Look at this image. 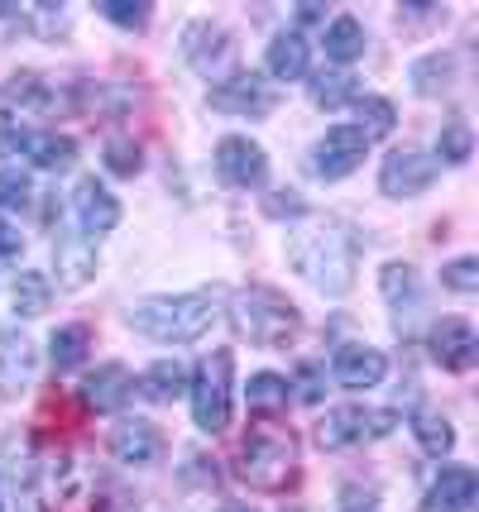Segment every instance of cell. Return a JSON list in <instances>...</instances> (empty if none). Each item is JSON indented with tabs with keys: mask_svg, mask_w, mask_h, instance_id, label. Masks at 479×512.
Instances as JSON below:
<instances>
[{
	"mask_svg": "<svg viewBox=\"0 0 479 512\" xmlns=\"http://www.w3.org/2000/svg\"><path fill=\"white\" fill-rule=\"evenodd\" d=\"M288 264L326 297H341L355 283L360 264V235L336 216H307L288 235Z\"/></svg>",
	"mask_w": 479,
	"mask_h": 512,
	"instance_id": "cell-1",
	"label": "cell"
},
{
	"mask_svg": "<svg viewBox=\"0 0 479 512\" xmlns=\"http://www.w3.org/2000/svg\"><path fill=\"white\" fill-rule=\"evenodd\" d=\"M216 316H221V292L197 288L178 297H144L139 307H130V326L163 345H187V340H202L216 326Z\"/></svg>",
	"mask_w": 479,
	"mask_h": 512,
	"instance_id": "cell-2",
	"label": "cell"
},
{
	"mask_svg": "<svg viewBox=\"0 0 479 512\" xmlns=\"http://www.w3.org/2000/svg\"><path fill=\"white\" fill-rule=\"evenodd\" d=\"M297 469V441L278 426H254L250 436L240 441V455H235V474L259 493H278L288 489Z\"/></svg>",
	"mask_w": 479,
	"mask_h": 512,
	"instance_id": "cell-3",
	"label": "cell"
},
{
	"mask_svg": "<svg viewBox=\"0 0 479 512\" xmlns=\"http://www.w3.org/2000/svg\"><path fill=\"white\" fill-rule=\"evenodd\" d=\"M230 321L259 350H283L297 335V307L274 288H245L230 302Z\"/></svg>",
	"mask_w": 479,
	"mask_h": 512,
	"instance_id": "cell-4",
	"label": "cell"
},
{
	"mask_svg": "<svg viewBox=\"0 0 479 512\" xmlns=\"http://www.w3.org/2000/svg\"><path fill=\"white\" fill-rule=\"evenodd\" d=\"M187 388H192V422L202 426V431H211V436L226 431L230 426V388H235V359H230V350L206 355Z\"/></svg>",
	"mask_w": 479,
	"mask_h": 512,
	"instance_id": "cell-5",
	"label": "cell"
},
{
	"mask_svg": "<svg viewBox=\"0 0 479 512\" xmlns=\"http://www.w3.org/2000/svg\"><path fill=\"white\" fill-rule=\"evenodd\" d=\"M369 154V139L355 125H331V130L321 134L317 144H312V173L326 182L336 178H350Z\"/></svg>",
	"mask_w": 479,
	"mask_h": 512,
	"instance_id": "cell-6",
	"label": "cell"
},
{
	"mask_svg": "<svg viewBox=\"0 0 479 512\" xmlns=\"http://www.w3.org/2000/svg\"><path fill=\"white\" fill-rule=\"evenodd\" d=\"M206 101H211V111H221V115H250V120H259V115H269L278 106V91L269 87V77L235 72L226 82H216Z\"/></svg>",
	"mask_w": 479,
	"mask_h": 512,
	"instance_id": "cell-7",
	"label": "cell"
},
{
	"mask_svg": "<svg viewBox=\"0 0 479 512\" xmlns=\"http://www.w3.org/2000/svg\"><path fill=\"white\" fill-rule=\"evenodd\" d=\"M393 431V412H365V407H336L326 412V422L317 426L321 450H345L365 436H388Z\"/></svg>",
	"mask_w": 479,
	"mask_h": 512,
	"instance_id": "cell-8",
	"label": "cell"
},
{
	"mask_svg": "<svg viewBox=\"0 0 479 512\" xmlns=\"http://www.w3.org/2000/svg\"><path fill=\"white\" fill-rule=\"evenodd\" d=\"M427 345H432V359L441 369L451 374H470L479 359V340H475V326L460 321V316H441L432 331H427Z\"/></svg>",
	"mask_w": 479,
	"mask_h": 512,
	"instance_id": "cell-9",
	"label": "cell"
},
{
	"mask_svg": "<svg viewBox=\"0 0 479 512\" xmlns=\"http://www.w3.org/2000/svg\"><path fill=\"white\" fill-rule=\"evenodd\" d=\"M216 173L226 187H259L264 173H269V158L264 149L245 139V134H226L221 144H216Z\"/></svg>",
	"mask_w": 479,
	"mask_h": 512,
	"instance_id": "cell-10",
	"label": "cell"
},
{
	"mask_svg": "<svg viewBox=\"0 0 479 512\" xmlns=\"http://www.w3.org/2000/svg\"><path fill=\"white\" fill-rule=\"evenodd\" d=\"M432 173L436 163L422 149H393L384 158V168H379V192H388V197H417V192L432 187Z\"/></svg>",
	"mask_w": 479,
	"mask_h": 512,
	"instance_id": "cell-11",
	"label": "cell"
},
{
	"mask_svg": "<svg viewBox=\"0 0 479 512\" xmlns=\"http://www.w3.org/2000/svg\"><path fill=\"white\" fill-rule=\"evenodd\" d=\"M72 211H77V225H82V235H87V240H101L106 230L120 225V201H115L111 192L92 178V173L72 187Z\"/></svg>",
	"mask_w": 479,
	"mask_h": 512,
	"instance_id": "cell-12",
	"label": "cell"
},
{
	"mask_svg": "<svg viewBox=\"0 0 479 512\" xmlns=\"http://www.w3.org/2000/svg\"><path fill=\"white\" fill-rule=\"evenodd\" d=\"M331 374L341 388L350 393H369V388H379L388 374V359L374 350V345H341L336 350V364H331Z\"/></svg>",
	"mask_w": 479,
	"mask_h": 512,
	"instance_id": "cell-13",
	"label": "cell"
},
{
	"mask_svg": "<svg viewBox=\"0 0 479 512\" xmlns=\"http://www.w3.org/2000/svg\"><path fill=\"white\" fill-rule=\"evenodd\" d=\"M34 383V340L15 326L0 331V398H20Z\"/></svg>",
	"mask_w": 479,
	"mask_h": 512,
	"instance_id": "cell-14",
	"label": "cell"
},
{
	"mask_svg": "<svg viewBox=\"0 0 479 512\" xmlns=\"http://www.w3.org/2000/svg\"><path fill=\"white\" fill-rule=\"evenodd\" d=\"M475 469L465 465H446L441 474L432 479V489L422 498V512H470L475 503Z\"/></svg>",
	"mask_w": 479,
	"mask_h": 512,
	"instance_id": "cell-15",
	"label": "cell"
},
{
	"mask_svg": "<svg viewBox=\"0 0 479 512\" xmlns=\"http://www.w3.org/2000/svg\"><path fill=\"white\" fill-rule=\"evenodd\" d=\"M135 393V379H130V369L125 364H101L96 374H87L82 383V402L92 407V412H120L125 402Z\"/></svg>",
	"mask_w": 479,
	"mask_h": 512,
	"instance_id": "cell-16",
	"label": "cell"
},
{
	"mask_svg": "<svg viewBox=\"0 0 479 512\" xmlns=\"http://www.w3.org/2000/svg\"><path fill=\"white\" fill-rule=\"evenodd\" d=\"M111 455L120 460V465H135V469H144V465H154L163 455V436L154 431L149 422H120L111 431Z\"/></svg>",
	"mask_w": 479,
	"mask_h": 512,
	"instance_id": "cell-17",
	"label": "cell"
},
{
	"mask_svg": "<svg viewBox=\"0 0 479 512\" xmlns=\"http://www.w3.org/2000/svg\"><path fill=\"white\" fill-rule=\"evenodd\" d=\"M53 264H58V283L63 288H82L96 278V240L87 235H63L53 245Z\"/></svg>",
	"mask_w": 479,
	"mask_h": 512,
	"instance_id": "cell-18",
	"label": "cell"
},
{
	"mask_svg": "<svg viewBox=\"0 0 479 512\" xmlns=\"http://www.w3.org/2000/svg\"><path fill=\"white\" fill-rule=\"evenodd\" d=\"M321 44H326L331 63H355V58H365V24L355 20V15H336V20L326 24Z\"/></svg>",
	"mask_w": 479,
	"mask_h": 512,
	"instance_id": "cell-19",
	"label": "cell"
},
{
	"mask_svg": "<svg viewBox=\"0 0 479 512\" xmlns=\"http://www.w3.org/2000/svg\"><path fill=\"white\" fill-rule=\"evenodd\" d=\"M24 154H29V163L34 168H44V173H63V168H72L77 163V144H72L68 134H29V144H24Z\"/></svg>",
	"mask_w": 479,
	"mask_h": 512,
	"instance_id": "cell-20",
	"label": "cell"
},
{
	"mask_svg": "<svg viewBox=\"0 0 479 512\" xmlns=\"http://www.w3.org/2000/svg\"><path fill=\"white\" fill-rule=\"evenodd\" d=\"M139 393L149 402H173L187 393V369L178 359H159V364H149L144 374H139Z\"/></svg>",
	"mask_w": 479,
	"mask_h": 512,
	"instance_id": "cell-21",
	"label": "cell"
},
{
	"mask_svg": "<svg viewBox=\"0 0 479 512\" xmlns=\"http://www.w3.org/2000/svg\"><path fill=\"white\" fill-rule=\"evenodd\" d=\"M269 77H278V82L307 77V39H302L297 29L278 34L274 44H269Z\"/></svg>",
	"mask_w": 479,
	"mask_h": 512,
	"instance_id": "cell-22",
	"label": "cell"
},
{
	"mask_svg": "<svg viewBox=\"0 0 479 512\" xmlns=\"http://www.w3.org/2000/svg\"><path fill=\"white\" fill-rule=\"evenodd\" d=\"M379 283H384V297L393 302V316H398V326H403V316L417 312V302H422V292H417V273H412L408 264H384Z\"/></svg>",
	"mask_w": 479,
	"mask_h": 512,
	"instance_id": "cell-23",
	"label": "cell"
},
{
	"mask_svg": "<svg viewBox=\"0 0 479 512\" xmlns=\"http://www.w3.org/2000/svg\"><path fill=\"white\" fill-rule=\"evenodd\" d=\"M87 345H92V331H87V326H58V331L48 335V359H53V369H58V374L77 369V364L87 359Z\"/></svg>",
	"mask_w": 479,
	"mask_h": 512,
	"instance_id": "cell-24",
	"label": "cell"
},
{
	"mask_svg": "<svg viewBox=\"0 0 479 512\" xmlns=\"http://www.w3.org/2000/svg\"><path fill=\"white\" fill-rule=\"evenodd\" d=\"M393 125H398L393 101H384V96H355V130L365 139H384V134H393Z\"/></svg>",
	"mask_w": 479,
	"mask_h": 512,
	"instance_id": "cell-25",
	"label": "cell"
},
{
	"mask_svg": "<svg viewBox=\"0 0 479 512\" xmlns=\"http://www.w3.org/2000/svg\"><path fill=\"white\" fill-rule=\"evenodd\" d=\"M412 436H417V446L427 450V455H436V460H446V455L456 450V431H451L446 417H436V412H417V417H412Z\"/></svg>",
	"mask_w": 479,
	"mask_h": 512,
	"instance_id": "cell-26",
	"label": "cell"
},
{
	"mask_svg": "<svg viewBox=\"0 0 479 512\" xmlns=\"http://www.w3.org/2000/svg\"><path fill=\"white\" fill-rule=\"evenodd\" d=\"M10 302H15V312L20 316H44L48 302H53V283H48L44 273H20L15 278V288H10Z\"/></svg>",
	"mask_w": 479,
	"mask_h": 512,
	"instance_id": "cell-27",
	"label": "cell"
},
{
	"mask_svg": "<svg viewBox=\"0 0 479 512\" xmlns=\"http://www.w3.org/2000/svg\"><path fill=\"white\" fill-rule=\"evenodd\" d=\"M451 77H456V58H451V53H427V58L412 63V87L422 91V96L446 91L451 87Z\"/></svg>",
	"mask_w": 479,
	"mask_h": 512,
	"instance_id": "cell-28",
	"label": "cell"
},
{
	"mask_svg": "<svg viewBox=\"0 0 479 512\" xmlns=\"http://www.w3.org/2000/svg\"><path fill=\"white\" fill-rule=\"evenodd\" d=\"M355 96H360V82H355L350 72H341V67H331V72H317V77H312V101L326 106V111H336V106L355 101Z\"/></svg>",
	"mask_w": 479,
	"mask_h": 512,
	"instance_id": "cell-29",
	"label": "cell"
},
{
	"mask_svg": "<svg viewBox=\"0 0 479 512\" xmlns=\"http://www.w3.org/2000/svg\"><path fill=\"white\" fill-rule=\"evenodd\" d=\"M245 398H250V407L259 417H274V412L288 407V379H283V374H254V379L245 383Z\"/></svg>",
	"mask_w": 479,
	"mask_h": 512,
	"instance_id": "cell-30",
	"label": "cell"
},
{
	"mask_svg": "<svg viewBox=\"0 0 479 512\" xmlns=\"http://www.w3.org/2000/svg\"><path fill=\"white\" fill-rule=\"evenodd\" d=\"M87 489H92V479H87L82 460H63V465L53 469V503L58 508H77L87 498Z\"/></svg>",
	"mask_w": 479,
	"mask_h": 512,
	"instance_id": "cell-31",
	"label": "cell"
},
{
	"mask_svg": "<svg viewBox=\"0 0 479 512\" xmlns=\"http://www.w3.org/2000/svg\"><path fill=\"white\" fill-rule=\"evenodd\" d=\"M106 168H111L115 178H135L139 168H144V154H139L135 139H106Z\"/></svg>",
	"mask_w": 479,
	"mask_h": 512,
	"instance_id": "cell-32",
	"label": "cell"
},
{
	"mask_svg": "<svg viewBox=\"0 0 479 512\" xmlns=\"http://www.w3.org/2000/svg\"><path fill=\"white\" fill-rule=\"evenodd\" d=\"M470 149H475V139H470L465 125H446V130L436 134V154H441V163H465Z\"/></svg>",
	"mask_w": 479,
	"mask_h": 512,
	"instance_id": "cell-33",
	"label": "cell"
},
{
	"mask_svg": "<svg viewBox=\"0 0 479 512\" xmlns=\"http://www.w3.org/2000/svg\"><path fill=\"white\" fill-rule=\"evenodd\" d=\"M441 283L451 292H475L479 288V259H470V254H465V259H451V264L441 268Z\"/></svg>",
	"mask_w": 479,
	"mask_h": 512,
	"instance_id": "cell-34",
	"label": "cell"
},
{
	"mask_svg": "<svg viewBox=\"0 0 479 512\" xmlns=\"http://www.w3.org/2000/svg\"><path fill=\"white\" fill-rule=\"evenodd\" d=\"M29 201V178L20 168H0V211H20Z\"/></svg>",
	"mask_w": 479,
	"mask_h": 512,
	"instance_id": "cell-35",
	"label": "cell"
},
{
	"mask_svg": "<svg viewBox=\"0 0 479 512\" xmlns=\"http://www.w3.org/2000/svg\"><path fill=\"white\" fill-rule=\"evenodd\" d=\"M321 393H326V374H321V364H302L297 369V388H288V398H297V402H321Z\"/></svg>",
	"mask_w": 479,
	"mask_h": 512,
	"instance_id": "cell-36",
	"label": "cell"
},
{
	"mask_svg": "<svg viewBox=\"0 0 479 512\" xmlns=\"http://www.w3.org/2000/svg\"><path fill=\"white\" fill-rule=\"evenodd\" d=\"M24 144H29V134H24L20 115H15V111H0V158L20 154Z\"/></svg>",
	"mask_w": 479,
	"mask_h": 512,
	"instance_id": "cell-37",
	"label": "cell"
},
{
	"mask_svg": "<svg viewBox=\"0 0 479 512\" xmlns=\"http://www.w3.org/2000/svg\"><path fill=\"white\" fill-rule=\"evenodd\" d=\"M101 15L115 20V24H125V29H139V24L149 20V10H144V5H125V0H106V5H101Z\"/></svg>",
	"mask_w": 479,
	"mask_h": 512,
	"instance_id": "cell-38",
	"label": "cell"
},
{
	"mask_svg": "<svg viewBox=\"0 0 479 512\" xmlns=\"http://www.w3.org/2000/svg\"><path fill=\"white\" fill-rule=\"evenodd\" d=\"M20 249H24L20 230H15V225H10V221H0V259H15Z\"/></svg>",
	"mask_w": 479,
	"mask_h": 512,
	"instance_id": "cell-39",
	"label": "cell"
},
{
	"mask_svg": "<svg viewBox=\"0 0 479 512\" xmlns=\"http://www.w3.org/2000/svg\"><path fill=\"white\" fill-rule=\"evenodd\" d=\"M221 512H259V508H250V503H226Z\"/></svg>",
	"mask_w": 479,
	"mask_h": 512,
	"instance_id": "cell-40",
	"label": "cell"
},
{
	"mask_svg": "<svg viewBox=\"0 0 479 512\" xmlns=\"http://www.w3.org/2000/svg\"><path fill=\"white\" fill-rule=\"evenodd\" d=\"M0 512H5V503H0Z\"/></svg>",
	"mask_w": 479,
	"mask_h": 512,
	"instance_id": "cell-41",
	"label": "cell"
},
{
	"mask_svg": "<svg viewBox=\"0 0 479 512\" xmlns=\"http://www.w3.org/2000/svg\"><path fill=\"white\" fill-rule=\"evenodd\" d=\"M288 512H297V508H288Z\"/></svg>",
	"mask_w": 479,
	"mask_h": 512,
	"instance_id": "cell-42",
	"label": "cell"
}]
</instances>
